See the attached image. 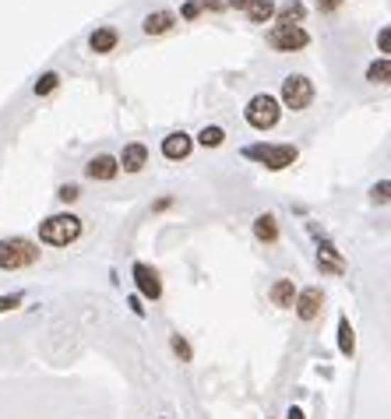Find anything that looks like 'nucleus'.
Wrapping results in <instances>:
<instances>
[{"label":"nucleus","mask_w":391,"mask_h":419,"mask_svg":"<svg viewBox=\"0 0 391 419\" xmlns=\"http://www.w3.org/2000/svg\"><path fill=\"white\" fill-rule=\"evenodd\" d=\"M240 155L254 166H265L268 173H282L299 159V148L290 141H254V145H243Z\"/></svg>","instance_id":"nucleus-1"},{"label":"nucleus","mask_w":391,"mask_h":419,"mask_svg":"<svg viewBox=\"0 0 391 419\" xmlns=\"http://www.w3.org/2000/svg\"><path fill=\"white\" fill-rule=\"evenodd\" d=\"M82 218L75 211H57V215H46L39 222V243H50V247H71L82 240Z\"/></svg>","instance_id":"nucleus-2"},{"label":"nucleus","mask_w":391,"mask_h":419,"mask_svg":"<svg viewBox=\"0 0 391 419\" xmlns=\"http://www.w3.org/2000/svg\"><path fill=\"white\" fill-rule=\"evenodd\" d=\"M39 257H43V250L28 236H4L0 240V272L32 268V264H39Z\"/></svg>","instance_id":"nucleus-3"},{"label":"nucleus","mask_w":391,"mask_h":419,"mask_svg":"<svg viewBox=\"0 0 391 419\" xmlns=\"http://www.w3.org/2000/svg\"><path fill=\"white\" fill-rule=\"evenodd\" d=\"M243 120H247V127L250 130H275L279 127V120H282V106L279 99L272 96V92H258V96H250L247 106H243Z\"/></svg>","instance_id":"nucleus-4"},{"label":"nucleus","mask_w":391,"mask_h":419,"mask_svg":"<svg viewBox=\"0 0 391 419\" xmlns=\"http://www.w3.org/2000/svg\"><path fill=\"white\" fill-rule=\"evenodd\" d=\"M314 96H317V89H314V82L307 74H286L275 99H279L282 109H290V113H303V109H310Z\"/></svg>","instance_id":"nucleus-5"},{"label":"nucleus","mask_w":391,"mask_h":419,"mask_svg":"<svg viewBox=\"0 0 391 419\" xmlns=\"http://www.w3.org/2000/svg\"><path fill=\"white\" fill-rule=\"evenodd\" d=\"M265 43L275 50V53H299L310 46V32L303 25H272L265 32Z\"/></svg>","instance_id":"nucleus-6"},{"label":"nucleus","mask_w":391,"mask_h":419,"mask_svg":"<svg viewBox=\"0 0 391 419\" xmlns=\"http://www.w3.org/2000/svg\"><path fill=\"white\" fill-rule=\"evenodd\" d=\"M307 229H310V236L317 240V268H321V275H346V257H342V250L314 225V222H307Z\"/></svg>","instance_id":"nucleus-7"},{"label":"nucleus","mask_w":391,"mask_h":419,"mask_svg":"<svg viewBox=\"0 0 391 419\" xmlns=\"http://www.w3.org/2000/svg\"><path fill=\"white\" fill-rule=\"evenodd\" d=\"M131 279H134V289H138L141 300H148V303L163 300V279H159V272L148 261H134L131 264Z\"/></svg>","instance_id":"nucleus-8"},{"label":"nucleus","mask_w":391,"mask_h":419,"mask_svg":"<svg viewBox=\"0 0 391 419\" xmlns=\"http://www.w3.org/2000/svg\"><path fill=\"white\" fill-rule=\"evenodd\" d=\"M293 311L299 320H317L321 311H324V289L321 286H307V289H296V300H293Z\"/></svg>","instance_id":"nucleus-9"},{"label":"nucleus","mask_w":391,"mask_h":419,"mask_svg":"<svg viewBox=\"0 0 391 419\" xmlns=\"http://www.w3.org/2000/svg\"><path fill=\"white\" fill-rule=\"evenodd\" d=\"M116 166H120V173H131V177L145 173V166H148V145L145 141H127L123 152L116 155Z\"/></svg>","instance_id":"nucleus-10"},{"label":"nucleus","mask_w":391,"mask_h":419,"mask_svg":"<svg viewBox=\"0 0 391 419\" xmlns=\"http://www.w3.org/2000/svg\"><path fill=\"white\" fill-rule=\"evenodd\" d=\"M191 152H194V134H187V130H170V134L163 138V159L184 162V159H191Z\"/></svg>","instance_id":"nucleus-11"},{"label":"nucleus","mask_w":391,"mask_h":419,"mask_svg":"<svg viewBox=\"0 0 391 419\" xmlns=\"http://www.w3.org/2000/svg\"><path fill=\"white\" fill-rule=\"evenodd\" d=\"M85 177H89L92 184H109V180H116V177H120L116 155H109V152H99V155H92V159L85 162Z\"/></svg>","instance_id":"nucleus-12"},{"label":"nucleus","mask_w":391,"mask_h":419,"mask_svg":"<svg viewBox=\"0 0 391 419\" xmlns=\"http://www.w3.org/2000/svg\"><path fill=\"white\" fill-rule=\"evenodd\" d=\"M180 25V18H177V11H148L145 18H141V32L145 35H170L173 28Z\"/></svg>","instance_id":"nucleus-13"},{"label":"nucleus","mask_w":391,"mask_h":419,"mask_svg":"<svg viewBox=\"0 0 391 419\" xmlns=\"http://www.w3.org/2000/svg\"><path fill=\"white\" fill-rule=\"evenodd\" d=\"M116 46H120V28H116V25H96V32L89 35V50H92L96 57L116 53Z\"/></svg>","instance_id":"nucleus-14"},{"label":"nucleus","mask_w":391,"mask_h":419,"mask_svg":"<svg viewBox=\"0 0 391 419\" xmlns=\"http://www.w3.org/2000/svg\"><path fill=\"white\" fill-rule=\"evenodd\" d=\"M282 236V225H279V215L275 211H261L254 218V240L258 243H279Z\"/></svg>","instance_id":"nucleus-15"},{"label":"nucleus","mask_w":391,"mask_h":419,"mask_svg":"<svg viewBox=\"0 0 391 419\" xmlns=\"http://www.w3.org/2000/svg\"><path fill=\"white\" fill-rule=\"evenodd\" d=\"M307 18V4L303 0H286V4H275V25H303Z\"/></svg>","instance_id":"nucleus-16"},{"label":"nucleus","mask_w":391,"mask_h":419,"mask_svg":"<svg viewBox=\"0 0 391 419\" xmlns=\"http://www.w3.org/2000/svg\"><path fill=\"white\" fill-rule=\"evenodd\" d=\"M268 300H272L279 311H293V300H296L293 279H275V282H272V289H268Z\"/></svg>","instance_id":"nucleus-17"},{"label":"nucleus","mask_w":391,"mask_h":419,"mask_svg":"<svg viewBox=\"0 0 391 419\" xmlns=\"http://www.w3.org/2000/svg\"><path fill=\"white\" fill-rule=\"evenodd\" d=\"M243 14H247L250 25H268V21L275 18V0H250V4L243 7Z\"/></svg>","instance_id":"nucleus-18"},{"label":"nucleus","mask_w":391,"mask_h":419,"mask_svg":"<svg viewBox=\"0 0 391 419\" xmlns=\"http://www.w3.org/2000/svg\"><path fill=\"white\" fill-rule=\"evenodd\" d=\"M194 145H201V148H222L226 145V130L219 123H204L194 134Z\"/></svg>","instance_id":"nucleus-19"},{"label":"nucleus","mask_w":391,"mask_h":419,"mask_svg":"<svg viewBox=\"0 0 391 419\" xmlns=\"http://www.w3.org/2000/svg\"><path fill=\"white\" fill-rule=\"evenodd\" d=\"M367 82L370 85H391V57H378V60H370L367 64Z\"/></svg>","instance_id":"nucleus-20"},{"label":"nucleus","mask_w":391,"mask_h":419,"mask_svg":"<svg viewBox=\"0 0 391 419\" xmlns=\"http://www.w3.org/2000/svg\"><path fill=\"white\" fill-rule=\"evenodd\" d=\"M338 352L342 356H353L356 352V331H353V324H349L346 314L338 317Z\"/></svg>","instance_id":"nucleus-21"},{"label":"nucleus","mask_w":391,"mask_h":419,"mask_svg":"<svg viewBox=\"0 0 391 419\" xmlns=\"http://www.w3.org/2000/svg\"><path fill=\"white\" fill-rule=\"evenodd\" d=\"M57 89H60V74H57V71H46V74H39V78H35V85H32V92H35L39 99L53 96Z\"/></svg>","instance_id":"nucleus-22"},{"label":"nucleus","mask_w":391,"mask_h":419,"mask_svg":"<svg viewBox=\"0 0 391 419\" xmlns=\"http://www.w3.org/2000/svg\"><path fill=\"white\" fill-rule=\"evenodd\" d=\"M170 349L177 352V359H180V363H191V359H194V349H191V342H187L180 331H177V335H170Z\"/></svg>","instance_id":"nucleus-23"},{"label":"nucleus","mask_w":391,"mask_h":419,"mask_svg":"<svg viewBox=\"0 0 391 419\" xmlns=\"http://www.w3.org/2000/svg\"><path fill=\"white\" fill-rule=\"evenodd\" d=\"M370 201L374 205H381V208H388V201H391V180L385 177V180H378L374 187H370Z\"/></svg>","instance_id":"nucleus-24"},{"label":"nucleus","mask_w":391,"mask_h":419,"mask_svg":"<svg viewBox=\"0 0 391 419\" xmlns=\"http://www.w3.org/2000/svg\"><path fill=\"white\" fill-rule=\"evenodd\" d=\"M78 198H82V187H78V184H60V187H57V201H60V205H75Z\"/></svg>","instance_id":"nucleus-25"},{"label":"nucleus","mask_w":391,"mask_h":419,"mask_svg":"<svg viewBox=\"0 0 391 419\" xmlns=\"http://www.w3.org/2000/svg\"><path fill=\"white\" fill-rule=\"evenodd\" d=\"M25 303V293H4L0 296V314H7V311H18Z\"/></svg>","instance_id":"nucleus-26"},{"label":"nucleus","mask_w":391,"mask_h":419,"mask_svg":"<svg viewBox=\"0 0 391 419\" xmlns=\"http://www.w3.org/2000/svg\"><path fill=\"white\" fill-rule=\"evenodd\" d=\"M201 14H204V11H201V0H187V4L180 7V14H177V18H180V21H197Z\"/></svg>","instance_id":"nucleus-27"},{"label":"nucleus","mask_w":391,"mask_h":419,"mask_svg":"<svg viewBox=\"0 0 391 419\" xmlns=\"http://www.w3.org/2000/svg\"><path fill=\"white\" fill-rule=\"evenodd\" d=\"M378 53H381V57L391 53V28L388 25H381V32H378Z\"/></svg>","instance_id":"nucleus-28"},{"label":"nucleus","mask_w":391,"mask_h":419,"mask_svg":"<svg viewBox=\"0 0 391 419\" xmlns=\"http://www.w3.org/2000/svg\"><path fill=\"white\" fill-rule=\"evenodd\" d=\"M127 307H131V314H134V317H148V307H145V300H141L138 293H131V296H127Z\"/></svg>","instance_id":"nucleus-29"},{"label":"nucleus","mask_w":391,"mask_h":419,"mask_svg":"<svg viewBox=\"0 0 391 419\" xmlns=\"http://www.w3.org/2000/svg\"><path fill=\"white\" fill-rule=\"evenodd\" d=\"M346 7V0H317V11L321 14H338Z\"/></svg>","instance_id":"nucleus-30"},{"label":"nucleus","mask_w":391,"mask_h":419,"mask_svg":"<svg viewBox=\"0 0 391 419\" xmlns=\"http://www.w3.org/2000/svg\"><path fill=\"white\" fill-rule=\"evenodd\" d=\"M201 11H208V14H222V11H229V4H226V0H201Z\"/></svg>","instance_id":"nucleus-31"},{"label":"nucleus","mask_w":391,"mask_h":419,"mask_svg":"<svg viewBox=\"0 0 391 419\" xmlns=\"http://www.w3.org/2000/svg\"><path fill=\"white\" fill-rule=\"evenodd\" d=\"M173 205H177V198H170V194H163L159 201H152V211L159 215V211H170V208H173Z\"/></svg>","instance_id":"nucleus-32"},{"label":"nucleus","mask_w":391,"mask_h":419,"mask_svg":"<svg viewBox=\"0 0 391 419\" xmlns=\"http://www.w3.org/2000/svg\"><path fill=\"white\" fill-rule=\"evenodd\" d=\"M226 4H229V11H243L250 0H226Z\"/></svg>","instance_id":"nucleus-33"},{"label":"nucleus","mask_w":391,"mask_h":419,"mask_svg":"<svg viewBox=\"0 0 391 419\" xmlns=\"http://www.w3.org/2000/svg\"><path fill=\"white\" fill-rule=\"evenodd\" d=\"M286 419H307V416H303V409H299V406H293V409L286 413Z\"/></svg>","instance_id":"nucleus-34"},{"label":"nucleus","mask_w":391,"mask_h":419,"mask_svg":"<svg viewBox=\"0 0 391 419\" xmlns=\"http://www.w3.org/2000/svg\"><path fill=\"white\" fill-rule=\"evenodd\" d=\"M163 419H170V416H163Z\"/></svg>","instance_id":"nucleus-35"}]
</instances>
